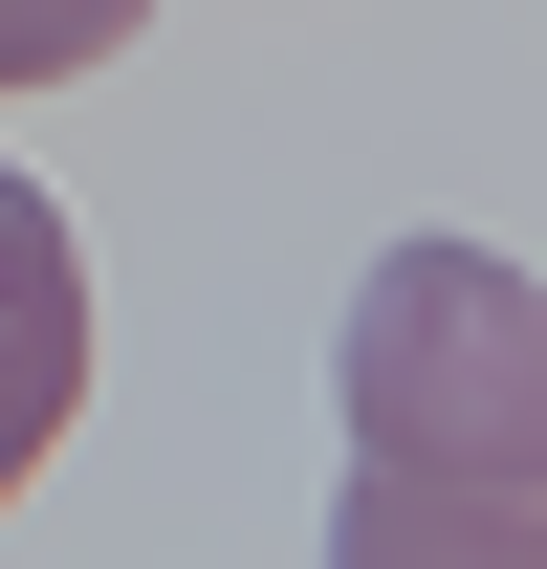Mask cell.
I'll return each mask as SVG.
<instances>
[{"label": "cell", "mask_w": 547, "mask_h": 569, "mask_svg": "<svg viewBox=\"0 0 547 569\" xmlns=\"http://www.w3.org/2000/svg\"><path fill=\"white\" fill-rule=\"evenodd\" d=\"M67 395H88V241H67L44 176H0V503L67 438Z\"/></svg>", "instance_id": "7a4b0ae2"}, {"label": "cell", "mask_w": 547, "mask_h": 569, "mask_svg": "<svg viewBox=\"0 0 547 569\" xmlns=\"http://www.w3.org/2000/svg\"><path fill=\"white\" fill-rule=\"evenodd\" d=\"M504 569L526 548V263L416 241L350 307V569Z\"/></svg>", "instance_id": "6da1fadb"}, {"label": "cell", "mask_w": 547, "mask_h": 569, "mask_svg": "<svg viewBox=\"0 0 547 569\" xmlns=\"http://www.w3.org/2000/svg\"><path fill=\"white\" fill-rule=\"evenodd\" d=\"M153 0H0V88H67V67H110Z\"/></svg>", "instance_id": "3957f363"}]
</instances>
